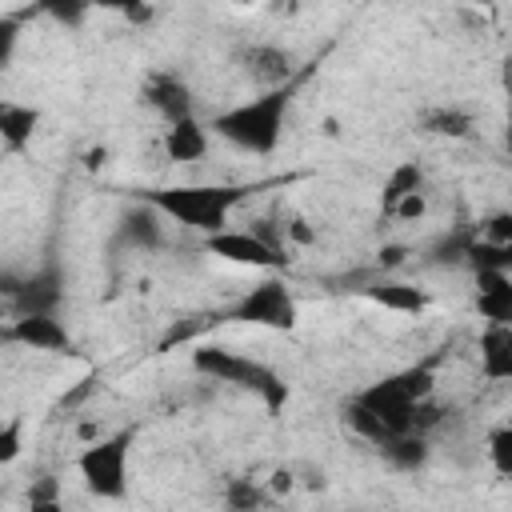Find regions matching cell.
Wrapping results in <instances>:
<instances>
[{"label": "cell", "mask_w": 512, "mask_h": 512, "mask_svg": "<svg viewBox=\"0 0 512 512\" xmlns=\"http://www.w3.org/2000/svg\"><path fill=\"white\" fill-rule=\"evenodd\" d=\"M260 184H164V188H132V200L152 204L164 220L200 232V240L228 232L232 212L256 196Z\"/></svg>", "instance_id": "6da1fadb"}, {"label": "cell", "mask_w": 512, "mask_h": 512, "mask_svg": "<svg viewBox=\"0 0 512 512\" xmlns=\"http://www.w3.org/2000/svg\"><path fill=\"white\" fill-rule=\"evenodd\" d=\"M292 96H296V84L272 88V92H256V96L216 112L208 120V128H212V136L228 140L240 152L272 156L280 148V140H284V120L292 112Z\"/></svg>", "instance_id": "7a4b0ae2"}, {"label": "cell", "mask_w": 512, "mask_h": 512, "mask_svg": "<svg viewBox=\"0 0 512 512\" xmlns=\"http://www.w3.org/2000/svg\"><path fill=\"white\" fill-rule=\"evenodd\" d=\"M440 360H444V352H432V356H424V360H416V364H404V368H396V372H388V376L364 384L356 396H360V404H368V408L388 424L392 436H404V432H412L416 408L436 396Z\"/></svg>", "instance_id": "3957f363"}, {"label": "cell", "mask_w": 512, "mask_h": 512, "mask_svg": "<svg viewBox=\"0 0 512 512\" xmlns=\"http://www.w3.org/2000/svg\"><path fill=\"white\" fill-rule=\"evenodd\" d=\"M192 368L216 384H232L240 392H252L268 416H280L288 408V384L276 368H268L264 360H252L244 352H232L224 344H196L192 348Z\"/></svg>", "instance_id": "277c9868"}, {"label": "cell", "mask_w": 512, "mask_h": 512, "mask_svg": "<svg viewBox=\"0 0 512 512\" xmlns=\"http://www.w3.org/2000/svg\"><path fill=\"white\" fill-rule=\"evenodd\" d=\"M132 428H116L96 444L76 452V476L84 480L88 496L96 500H124L128 496V456H132Z\"/></svg>", "instance_id": "5b68a950"}, {"label": "cell", "mask_w": 512, "mask_h": 512, "mask_svg": "<svg viewBox=\"0 0 512 512\" xmlns=\"http://www.w3.org/2000/svg\"><path fill=\"white\" fill-rule=\"evenodd\" d=\"M220 320L228 324H256V328H272V332H292L300 320V304L288 288L284 276H268L252 288H244L224 312Z\"/></svg>", "instance_id": "8992f818"}, {"label": "cell", "mask_w": 512, "mask_h": 512, "mask_svg": "<svg viewBox=\"0 0 512 512\" xmlns=\"http://www.w3.org/2000/svg\"><path fill=\"white\" fill-rule=\"evenodd\" d=\"M236 68L240 76L256 88V92H272V88H288L300 80V64L296 52L284 48L280 40H248L236 52Z\"/></svg>", "instance_id": "52a82bcc"}, {"label": "cell", "mask_w": 512, "mask_h": 512, "mask_svg": "<svg viewBox=\"0 0 512 512\" xmlns=\"http://www.w3.org/2000/svg\"><path fill=\"white\" fill-rule=\"evenodd\" d=\"M200 248H204L208 256L224 260V264L260 268V272H272V276H276V272L288 264L284 248L264 244V240H260L256 232H248V228H228V232H220V236H208V240H200Z\"/></svg>", "instance_id": "ba28073f"}, {"label": "cell", "mask_w": 512, "mask_h": 512, "mask_svg": "<svg viewBox=\"0 0 512 512\" xmlns=\"http://www.w3.org/2000/svg\"><path fill=\"white\" fill-rule=\"evenodd\" d=\"M140 104L168 124H180V120H192L196 116V96L188 88V80L172 68H152L144 80H140Z\"/></svg>", "instance_id": "9c48e42d"}, {"label": "cell", "mask_w": 512, "mask_h": 512, "mask_svg": "<svg viewBox=\"0 0 512 512\" xmlns=\"http://www.w3.org/2000/svg\"><path fill=\"white\" fill-rule=\"evenodd\" d=\"M4 344H20L32 352H52V356H76V340L60 316H8L0 328Z\"/></svg>", "instance_id": "30bf717a"}, {"label": "cell", "mask_w": 512, "mask_h": 512, "mask_svg": "<svg viewBox=\"0 0 512 512\" xmlns=\"http://www.w3.org/2000/svg\"><path fill=\"white\" fill-rule=\"evenodd\" d=\"M116 244H124L132 252H160V248H168V220L152 204L132 200L116 216Z\"/></svg>", "instance_id": "8fae6325"}, {"label": "cell", "mask_w": 512, "mask_h": 512, "mask_svg": "<svg viewBox=\"0 0 512 512\" xmlns=\"http://www.w3.org/2000/svg\"><path fill=\"white\" fill-rule=\"evenodd\" d=\"M476 368L492 384H512V328L484 324L476 336Z\"/></svg>", "instance_id": "7c38bea8"}, {"label": "cell", "mask_w": 512, "mask_h": 512, "mask_svg": "<svg viewBox=\"0 0 512 512\" xmlns=\"http://www.w3.org/2000/svg\"><path fill=\"white\" fill-rule=\"evenodd\" d=\"M160 148L172 164H200L212 152V128L196 116L180 120V124H168L164 136H160Z\"/></svg>", "instance_id": "4fadbf2b"}, {"label": "cell", "mask_w": 512, "mask_h": 512, "mask_svg": "<svg viewBox=\"0 0 512 512\" xmlns=\"http://www.w3.org/2000/svg\"><path fill=\"white\" fill-rule=\"evenodd\" d=\"M360 296L372 300V304H380L384 312H400V316H420V312L432 308V296H428L424 288H416V284H408V280H392V276L364 284Z\"/></svg>", "instance_id": "5bb4252c"}, {"label": "cell", "mask_w": 512, "mask_h": 512, "mask_svg": "<svg viewBox=\"0 0 512 512\" xmlns=\"http://www.w3.org/2000/svg\"><path fill=\"white\" fill-rule=\"evenodd\" d=\"M476 280V292H472V308L484 324H504L512 328V276H500V272H480L472 276Z\"/></svg>", "instance_id": "9a60e30c"}, {"label": "cell", "mask_w": 512, "mask_h": 512, "mask_svg": "<svg viewBox=\"0 0 512 512\" xmlns=\"http://www.w3.org/2000/svg\"><path fill=\"white\" fill-rule=\"evenodd\" d=\"M336 416H340V428L348 432V436H356V440H364L368 448H388L396 436L388 432V424L368 408V404H360V396L352 392V396H344L340 400V408H336Z\"/></svg>", "instance_id": "2e32d148"}, {"label": "cell", "mask_w": 512, "mask_h": 512, "mask_svg": "<svg viewBox=\"0 0 512 512\" xmlns=\"http://www.w3.org/2000/svg\"><path fill=\"white\" fill-rule=\"evenodd\" d=\"M36 128H40V108L16 104V100L0 104V144H4V152H12V156L28 152Z\"/></svg>", "instance_id": "e0dca14e"}, {"label": "cell", "mask_w": 512, "mask_h": 512, "mask_svg": "<svg viewBox=\"0 0 512 512\" xmlns=\"http://www.w3.org/2000/svg\"><path fill=\"white\" fill-rule=\"evenodd\" d=\"M220 504H224V512H272V508H276V500H272L268 484H264V480H256V476H248V472L224 476Z\"/></svg>", "instance_id": "ac0fdd59"}, {"label": "cell", "mask_w": 512, "mask_h": 512, "mask_svg": "<svg viewBox=\"0 0 512 512\" xmlns=\"http://www.w3.org/2000/svg\"><path fill=\"white\" fill-rule=\"evenodd\" d=\"M420 132L440 136V140H464L476 132V116L460 104H432L420 112Z\"/></svg>", "instance_id": "d6986e66"}, {"label": "cell", "mask_w": 512, "mask_h": 512, "mask_svg": "<svg viewBox=\"0 0 512 512\" xmlns=\"http://www.w3.org/2000/svg\"><path fill=\"white\" fill-rule=\"evenodd\" d=\"M412 192H424V164L420 160H400L388 176H384V184H380V212L388 216L404 196H412Z\"/></svg>", "instance_id": "ffe728a7"}, {"label": "cell", "mask_w": 512, "mask_h": 512, "mask_svg": "<svg viewBox=\"0 0 512 512\" xmlns=\"http://www.w3.org/2000/svg\"><path fill=\"white\" fill-rule=\"evenodd\" d=\"M380 456H384L396 472H420V468L428 464L432 448H428V436H420V432H404V436H396L388 448H380Z\"/></svg>", "instance_id": "44dd1931"}, {"label": "cell", "mask_w": 512, "mask_h": 512, "mask_svg": "<svg viewBox=\"0 0 512 512\" xmlns=\"http://www.w3.org/2000/svg\"><path fill=\"white\" fill-rule=\"evenodd\" d=\"M464 264L472 268V276H480V272L512 276V244H484V240H476V232H472L468 252H464Z\"/></svg>", "instance_id": "7402d4cb"}, {"label": "cell", "mask_w": 512, "mask_h": 512, "mask_svg": "<svg viewBox=\"0 0 512 512\" xmlns=\"http://www.w3.org/2000/svg\"><path fill=\"white\" fill-rule=\"evenodd\" d=\"M484 452H488V464L500 480H512V420L508 424H496L484 440Z\"/></svg>", "instance_id": "603a6c76"}, {"label": "cell", "mask_w": 512, "mask_h": 512, "mask_svg": "<svg viewBox=\"0 0 512 512\" xmlns=\"http://www.w3.org/2000/svg\"><path fill=\"white\" fill-rule=\"evenodd\" d=\"M476 240L484 244H512V208H496L476 220Z\"/></svg>", "instance_id": "cb8c5ba5"}, {"label": "cell", "mask_w": 512, "mask_h": 512, "mask_svg": "<svg viewBox=\"0 0 512 512\" xmlns=\"http://www.w3.org/2000/svg\"><path fill=\"white\" fill-rule=\"evenodd\" d=\"M428 208H432V204H428V188H424V192L404 196V200L388 212V220H396V224H420V220L428 216Z\"/></svg>", "instance_id": "d4e9b609"}, {"label": "cell", "mask_w": 512, "mask_h": 512, "mask_svg": "<svg viewBox=\"0 0 512 512\" xmlns=\"http://www.w3.org/2000/svg\"><path fill=\"white\" fill-rule=\"evenodd\" d=\"M20 448H24V420L8 416L4 428H0V464H16Z\"/></svg>", "instance_id": "484cf974"}, {"label": "cell", "mask_w": 512, "mask_h": 512, "mask_svg": "<svg viewBox=\"0 0 512 512\" xmlns=\"http://www.w3.org/2000/svg\"><path fill=\"white\" fill-rule=\"evenodd\" d=\"M284 244H296V248H312L316 244V228L304 212H288L284 216Z\"/></svg>", "instance_id": "4316f807"}, {"label": "cell", "mask_w": 512, "mask_h": 512, "mask_svg": "<svg viewBox=\"0 0 512 512\" xmlns=\"http://www.w3.org/2000/svg\"><path fill=\"white\" fill-rule=\"evenodd\" d=\"M96 384H100V368H88V372H84V380H80V384H76L68 396H60V404H56V408H64V412L80 408V404H84V400L96 392Z\"/></svg>", "instance_id": "83f0119b"}, {"label": "cell", "mask_w": 512, "mask_h": 512, "mask_svg": "<svg viewBox=\"0 0 512 512\" xmlns=\"http://www.w3.org/2000/svg\"><path fill=\"white\" fill-rule=\"evenodd\" d=\"M264 484H268L272 500H284V496H292V492H296V468L280 464V468H272V476H268Z\"/></svg>", "instance_id": "f1b7e54d"}, {"label": "cell", "mask_w": 512, "mask_h": 512, "mask_svg": "<svg viewBox=\"0 0 512 512\" xmlns=\"http://www.w3.org/2000/svg\"><path fill=\"white\" fill-rule=\"evenodd\" d=\"M504 152L512 156V68L504 72Z\"/></svg>", "instance_id": "f546056e"}, {"label": "cell", "mask_w": 512, "mask_h": 512, "mask_svg": "<svg viewBox=\"0 0 512 512\" xmlns=\"http://www.w3.org/2000/svg\"><path fill=\"white\" fill-rule=\"evenodd\" d=\"M44 12H48V16H56L60 24H80V20L88 16V8H84V4H72V8H68V4H64V8H60V4H48Z\"/></svg>", "instance_id": "4dcf8cb0"}, {"label": "cell", "mask_w": 512, "mask_h": 512, "mask_svg": "<svg viewBox=\"0 0 512 512\" xmlns=\"http://www.w3.org/2000/svg\"><path fill=\"white\" fill-rule=\"evenodd\" d=\"M408 260V248L404 244H384L380 248V268H400Z\"/></svg>", "instance_id": "1f68e13d"}, {"label": "cell", "mask_w": 512, "mask_h": 512, "mask_svg": "<svg viewBox=\"0 0 512 512\" xmlns=\"http://www.w3.org/2000/svg\"><path fill=\"white\" fill-rule=\"evenodd\" d=\"M156 16V8H144V4H128L124 8V20L128 24H144V20H152Z\"/></svg>", "instance_id": "d6a6232c"}, {"label": "cell", "mask_w": 512, "mask_h": 512, "mask_svg": "<svg viewBox=\"0 0 512 512\" xmlns=\"http://www.w3.org/2000/svg\"><path fill=\"white\" fill-rule=\"evenodd\" d=\"M28 512H68V508L64 496H52V500H28Z\"/></svg>", "instance_id": "836d02e7"}, {"label": "cell", "mask_w": 512, "mask_h": 512, "mask_svg": "<svg viewBox=\"0 0 512 512\" xmlns=\"http://www.w3.org/2000/svg\"><path fill=\"white\" fill-rule=\"evenodd\" d=\"M88 168H100L104 164V148H88V160H84Z\"/></svg>", "instance_id": "e575fe53"}, {"label": "cell", "mask_w": 512, "mask_h": 512, "mask_svg": "<svg viewBox=\"0 0 512 512\" xmlns=\"http://www.w3.org/2000/svg\"><path fill=\"white\" fill-rule=\"evenodd\" d=\"M508 192H512V176H508Z\"/></svg>", "instance_id": "d590c367"}, {"label": "cell", "mask_w": 512, "mask_h": 512, "mask_svg": "<svg viewBox=\"0 0 512 512\" xmlns=\"http://www.w3.org/2000/svg\"><path fill=\"white\" fill-rule=\"evenodd\" d=\"M272 512H276V508H272Z\"/></svg>", "instance_id": "8d00e7d4"}]
</instances>
